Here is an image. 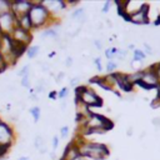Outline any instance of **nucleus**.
<instances>
[{"label":"nucleus","mask_w":160,"mask_h":160,"mask_svg":"<svg viewBox=\"0 0 160 160\" xmlns=\"http://www.w3.org/2000/svg\"><path fill=\"white\" fill-rule=\"evenodd\" d=\"M75 142L79 146L80 155L89 160H104L110 154L109 148L102 142L89 141V140H85L82 136L75 140Z\"/></svg>","instance_id":"1"},{"label":"nucleus","mask_w":160,"mask_h":160,"mask_svg":"<svg viewBox=\"0 0 160 160\" xmlns=\"http://www.w3.org/2000/svg\"><path fill=\"white\" fill-rule=\"evenodd\" d=\"M75 101H80L85 106L90 108H101L102 99L95 92V90L90 89L89 86L80 85L75 88Z\"/></svg>","instance_id":"2"},{"label":"nucleus","mask_w":160,"mask_h":160,"mask_svg":"<svg viewBox=\"0 0 160 160\" xmlns=\"http://www.w3.org/2000/svg\"><path fill=\"white\" fill-rule=\"evenodd\" d=\"M29 19L32 24V30H34L48 25L49 21L52 19V16L48 11V9L42 5V2L39 1V2H32V6L29 11Z\"/></svg>","instance_id":"3"},{"label":"nucleus","mask_w":160,"mask_h":160,"mask_svg":"<svg viewBox=\"0 0 160 160\" xmlns=\"http://www.w3.org/2000/svg\"><path fill=\"white\" fill-rule=\"evenodd\" d=\"M112 126H114V122L110 119H108L101 114H96L91 111L90 115L86 118V121L82 125V129H99V130L109 131L112 129Z\"/></svg>","instance_id":"4"},{"label":"nucleus","mask_w":160,"mask_h":160,"mask_svg":"<svg viewBox=\"0 0 160 160\" xmlns=\"http://www.w3.org/2000/svg\"><path fill=\"white\" fill-rule=\"evenodd\" d=\"M135 85H139L145 90H151V89H158L160 86V82L152 68L149 66L146 69H141V79Z\"/></svg>","instance_id":"5"},{"label":"nucleus","mask_w":160,"mask_h":160,"mask_svg":"<svg viewBox=\"0 0 160 160\" xmlns=\"http://www.w3.org/2000/svg\"><path fill=\"white\" fill-rule=\"evenodd\" d=\"M18 26V20L15 18V15L12 14V11L5 12L2 15H0V30L1 34L5 35H10L11 31Z\"/></svg>","instance_id":"6"},{"label":"nucleus","mask_w":160,"mask_h":160,"mask_svg":"<svg viewBox=\"0 0 160 160\" xmlns=\"http://www.w3.org/2000/svg\"><path fill=\"white\" fill-rule=\"evenodd\" d=\"M149 14H150L149 5L148 4H142V6L138 11H135V12H132V14H130L128 16L126 21H130V22H132L135 25H144V24H148L149 20H150Z\"/></svg>","instance_id":"7"},{"label":"nucleus","mask_w":160,"mask_h":160,"mask_svg":"<svg viewBox=\"0 0 160 160\" xmlns=\"http://www.w3.org/2000/svg\"><path fill=\"white\" fill-rule=\"evenodd\" d=\"M31 6H32V1H29V0H14V1H11V11L15 15L16 20L25 16V15H29Z\"/></svg>","instance_id":"8"},{"label":"nucleus","mask_w":160,"mask_h":160,"mask_svg":"<svg viewBox=\"0 0 160 160\" xmlns=\"http://www.w3.org/2000/svg\"><path fill=\"white\" fill-rule=\"evenodd\" d=\"M10 38L16 42H20V44H24L26 46H30V42L32 40V34H31V31H28L25 29H21L20 26H16L11 31Z\"/></svg>","instance_id":"9"},{"label":"nucleus","mask_w":160,"mask_h":160,"mask_svg":"<svg viewBox=\"0 0 160 160\" xmlns=\"http://www.w3.org/2000/svg\"><path fill=\"white\" fill-rule=\"evenodd\" d=\"M14 140V130L12 128L0 120V146H10Z\"/></svg>","instance_id":"10"},{"label":"nucleus","mask_w":160,"mask_h":160,"mask_svg":"<svg viewBox=\"0 0 160 160\" xmlns=\"http://www.w3.org/2000/svg\"><path fill=\"white\" fill-rule=\"evenodd\" d=\"M115 86H118V89H120L124 92H131L135 85L129 80L128 74L115 72Z\"/></svg>","instance_id":"11"},{"label":"nucleus","mask_w":160,"mask_h":160,"mask_svg":"<svg viewBox=\"0 0 160 160\" xmlns=\"http://www.w3.org/2000/svg\"><path fill=\"white\" fill-rule=\"evenodd\" d=\"M41 2L48 9V11L50 12L51 16H54L55 14L60 12L61 10H64L66 8V2L62 1V0H50V1L49 0H44Z\"/></svg>","instance_id":"12"},{"label":"nucleus","mask_w":160,"mask_h":160,"mask_svg":"<svg viewBox=\"0 0 160 160\" xmlns=\"http://www.w3.org/2000/svg\"><path fill=\"white\" fill-rule=\"evenodd\" d=\"M89 82H90V84H95V85L100 86L101 89H104V90H106V91H112L114 94H116L118 96H120V94H119L118 91H115V90L106 82V80H105L104 76H94V78L89 79Z\"/></svg>","instance_id":"13"},{"label":"nucleus","mask_w":160,"mask_h":160,"mask_svg":"<svg viewBox=\"0 0 160 160\" xmlns=\"http://www.w3.org/2000/svg\"><path fill=\"white\" fill-rule=\"evenodd\" d=\"M18 26H20L21 29H25L28 31H31L32 30V24L29 19V15H25V16L18 19Z\"/></svg>","instance_id":"14"},{"label":"nucleus","mask_w":160,"mask_h":160,"mask_svg":"<svg viewBox=\"0 0 160 160\" xmlns=\"http://www.w3.org/2000/svg\"><path fill=\"white\" fill-rule=\"evenodd\" d=\"M146 59V54L141 49H134L132 50V62H141Z\"/></svg>","instance_id":"15"},{"label":"nucleus","mask_w":160,"mask_h":160,"mask_svg":"<svg viewBox=\"0 0 160 160\" xmlns=\"http://www.w3.org/2000/svg\"><path fill=\"white\" fill-rule=\"evenodd\" d=\"M58 31L55 28H48L45 29L44 31L40 32V38L41 39H45V38H58Z\"/></svg>","instance_id":"16"},{"label":"nucleus","mask_w":160,"mask_h":160,"mask_svg":"<svg viewBox=\"0 0 160 160\" xmlns=\"http://www.w3.org/2000/svg\"><path fill=\"white\" fill-rule=\"evenodd\" d=\"M71 19H78V20H82L81 22H84V20H85V9L84 8H78V9H75L72 12H71Z\"/></svg>","instance_id":"17"},{"label":"nucleus","mask_w":160,"mask_h":160,"mask_svg":"<svg viewBox=\"0 0 160 160\" xmlns=\"http://www.w3.org/2000/svg\"><path fill=\"white\" fill-rule=\"evenodd\" d=\"M39 51H40V46L39 45H30L28 48V50H26L25 54L28 55L29 59H34V58H36V55L39 54Z\"/></svg>","instance_id":"18"},{"label":"nucleus","mask_w":160,"mask_h":160,"mask_svg":"<svg viewBox=\"0 0 160 160\" xmlns=\"http://www.w3.org/2000/svg\"><path fill=\"white\" fill-rule=\"evenodd\" d=\"M34 146L42 154V152H45V150H46V148H45V142H44V139H42V136H40V135H38L36 138H35V141H34Z\"/></svg>","instance_id":"19"},{"label":"nucleus","mask_w":160,"mask_h":160,"mask_svg":"<svg viewBox=\"0 0 160 160\" xmlns=\"http://www.w3.org/2000/svg\"><path fill=\"white\" fill-rule=\"evenodd\" d=\"M116 54H118V48H115V46L108 48V49H105V51H104V55H105V58H106L108 60H114V59L116 58Z\"/></svg>","instance_id":"20"},{"label":"nucleus","mask_w":160,"mask_h":160,"mask_svg":"<svg viewBox=\"0 0 160 160\" xmlns=\"http://www.w3.org/2000/svg\"><path fill=\"white\" fill-rule=\"evenodd\" d=\"M11 11V1L9 0H0V15Z\"/></svg>","instance_id":"21"},{"label":"nucleus","mask_w":160,"mask_h":160,"mask_svg":"<svg viewBox=\"0 0 160 160\" xmlns=\"http://www.w3.org/2000/svg\"><path fill=\"white\" fill-rule=\"evenodd\" d=\"M118 69V64L115 60H108L106 61V65H105V71L108 74H112L115 72V70Z\"/></svg>","instance_id":"22"},{"label":"nucleus","mask_w":160,"mask_h":160,"mask_svg":"<svg viewBox=\"0 0 160 160\" xmlns=\"http://www.w3.org/2000/svg\"><path fill=\"white\" fill-rule=\"evenodd\" d=\"M29 112H30V115L32 116L34 122H38L39 119H40V115H41V110H40V108H39V106H32V108H30Z\"/></svg>","instance_id":"23"},{"label":"nucleus","mask_w":160,"mask_h":160,"mask_svg":"<svg viewBox=\"0 0 160 160\" xmlns=\"http://www.w3.org/2000/svg\"><path fill=\"white\" fill-rule=\"evenodd\" d=\"M29 72H30V65H24L19 71H18V75L20 76V78H24V76H26V75H29Z\"/></svg>","instance_id":"24"},{"label":"nucleus","mask_w":160,"mask_h":160,"mask_svg":"<svg viewBox=\"0 0 160 160\" xmlns=\"http://www.w3.org/2000/svg\"><path fill=\"white\" fill-rule=\"evenodd\" d=\"M68 95H69V88L68 86H64L58 91V99H65V98H68Z\"/></svg>","instance_id":"25"},{"label":"nucleus","mask_w":160,"mask_h":160,"mask_svg":"<svg viewBox=\"0 0 160 160\" xmlns=\"http://www.w3.org/2000/svg\"><path fill=\"white\" fill-rule=\"evenodd\" d=\"M21 86L22 88H26V89H30V75H26L24 78H21V81H20Z\"/></svg>","instance_id":"26"},{"label":"nucleus","mask_w":160,"mask_h":160,"mask_svg":"<svg viewBox=\"0 0 160 160\" xmlns=\"http://www.w3.org/2000/svg\"><path fill=\"white\" fill-rule=\"evenodd\" d=\"M69 132H70V129H69V126H61L60 128V138L61 139H65V138H68V135H69Z\"/></svg>","instance_id":"27"},{"label":"nucleus","mask_w":160,"mask_h":160,"mask_svg":"<svg viewBox=\"0 0 160 160\" xmlns=\"http://www.w3.org/2000/svg\"><path fill=\"white\" fill-rule=\"evenodd\" d=\"M94 65H95V68H96V70L98 71H102V64H101V58L100 56H96L95 59H94Z\"/></svg>","instance_id":"28"},{"label":"nucleus","mask_w":160,"mask_h":160,"mask_svg":"<svg viewBox=\"0 0 160 160\" xmlns=\"http://www.w3.org/2000/svg\"><path fill=\"white\" fill-rule=\"evenodd\" d=\"M44 89H45V82H44V80H39V82H38L36 88L34 89V90H35V92H36V94H40V92H42V91H44Z\"/></svg>","instance_id":"29"},{"label":"nucleus","mask_w":160,"mask_h":160,"mask_svg":"<svg viewBox=\"0 0 160 160\" xmlns=\"http://www.w3.org/2000/svg\"><path fill=\"white\" fill-rule=\"evenodd\" d=\"M151 68H152V70L155 71V74H156V76H158V80H159V82H160V61H158V62H155V64H152V65H150Z\"/></svg>","instance_id":"30"},{"label":"nucleus","mask_w":160,"mask_h":160,"mask_svg":"<svg viewBox=\"0 0 160 160\" xmlns=\"http://www.w3.org/2000/svg\"><path fill=\"white\" fill-rule=\"evenodd\" d=\"M128 55V51L124 50V49H118V54H116V58L115 59H119V60H124Z\"/></svg>","instance_id":"31"},{"label":"nucleus","mask_w":160,"mask_h":160,"mask_svg":"<svg viewBox=\"0 0 160 160\" xmlns=\"http://www.w3.org/2000/svg\"><path fill=\"white\" fill-rule=\"evenodd\" d=\"M142 46H144V52L146 54V56H148V55H152V54H154V52H152V48H151L148 42H144V44H142Z\"/></svg>","instance_id":"32"},{"label":"nucleus","mask_w":160,"mask_h":160,"mask_svg":"<svg viewBox=\"0 0 160 160\" xmlns=\"http://www.w3.org/2000/svg\"><path fill=\"white\" fill-rule=\"evenodd\" d=\"M80 79H81L80 76H75V78H71V79H70V81H69V82H70V86H74V88L79 86V85H78V82L80 81Z\"/></svg>","instance_id":"33"},{"label":"nucleus","mask_w":160,"mask_h":160,"mask_svg":"<svg viewBox=\"0 0 160 160\" xmlns=\"http://www.w3.org/2000/svg\"><path fill=\"white\" fill-rule=\"evenodd\" d=\"M110 8H111V1H105L104 5H102V8H101V11L102 12H108L110 10Z\"/></svg>","instance_id":"34"},{"label":"nucleus","mask_w":160,"mask_h":160,"mask_svg":"<svg viewBox=\"0 0 160 160\" xmlns=\"http://www.w3.org/2000/svg\"><path fill=\"white\" fill-rule=\"evenodd\" d=\"M6 68H8V65L4 62V59H2V56H1V54H0V74L4 72V71L6 70Z\"/></svg>","instance_id":"35"},{"label":"nucleus","mask_w":160,"mask_h":160,"mask_svg":"<svg viewBox=\"0 0 160 160\" xmlns=\"http://www.w3.org/2000/svg\"><path fill=\"white\" fill-rule=\"evenodd\" d=\"M58 146H59V136H58V135H55V136L52 138V149H54V150H56V149H58Z\"/></svg>","instance_id":"36"},{"label":"nucleus","mask_w":160,"mask_h":160,"mask_svg":"<svg viewBox=\"0 0 160 160\" xmlns=\"http://www.w3.org/2000/svg\"><path fill=\"white\" fill-rule=\"evenodd\" d=\"M94 46H95L98 50H101V49H102V42H101V40H94Z\"/></svg>","instance_id":"37"},{"label":"nucleus","mask_w":160,"mask_h":160,"mask_svg":"<svg viewBox=\"0 0 160 160\" xmlns=\"http://www.w3.org/2000/svg\"><path fill=\"white\" fill-rule=\"evenodd\" d=\"M160 106V98H156L151 102V108H159Z\"/></svg>","instance_id":"38"},{"label":"nucleus","mask_w":160,"mask_h":160,"mask_svg":"<svg viewBox=\"0 0 160 160\" xmlns=\"http://www.w3.org/2000/svg\"><path fill=\"white\" fill-rule=\"evenodd\" d=\"M151 122H152V125H154V126H156V128H160V116H156V118H154Z\"/></svg>","instance_id":"39"},{"label":"nucleus","mask_w":160,"mask_h":160,"mask_svg":"<svg viewBox=\"0 0 160 160\" xmlns=\"http://www.w3.org/2000/svg\"><path fill=\"white\" fill-rule=\"evenodd\" d=\"M49 99L56 100V99H58V91H50V92H49Z\"/></svg>","instance_id":"40"},{"label":"nucleus","mask_w":160,"mask_h":160,"mask_svg":"<svg viewBox=\"0 0 160 160\" xmlns=\"http://www.w3.org/2000/svg\"><path fill=\"white\" fill-rule=\"evenodd\" d=\"M72 65V58H66V60H65V66L66 68H70Z\"/></svg>","instance_id":"41"},{"label":"nucleus","mask_w":160,"mask_h":160,"mask_svg":"<svg viewBox=\"0 0 160 160\" xmlns=\"http://www.w3.org/2000/svg\"><path fill=\"white\" fill-rule=\"evenodd\" d=\"M62 78H64V72H59V75L56 76V82H59V81H60Z\"/></svg>","instance_id":"42"},{"label":"nucleus","mask_w":160,"mask_h":160,"mask_svg":"<svg viewBox=\"0 0 160 160\" xmlns=\"http://www.w3.org/2000/svg\"><path fill=\"white\" fill-rule=\"evenodd\" d=\"M55 54H56L55 51H52V52H50V54H49V58H54V56H55Z\"/></svg>","instance_id":"43"},{"label":"nucleus","mask_w":160,"mask_h":160,"mask_svg":"<svg viewBox=\"0 0 160 160\" xmlns=\"http://www.w3.org/2000/svg\"><path fill=\"white\" fill-rule=\"evenodd\" d=\"M28 159H29L28 156H21V158H19L18 160H28Z\"/></svg>","instance_id":"44"},{"label":"nucleus","mask_w":160,"mask_h":160,"mask_svg":"<svg viewBox=\"0 0 160 160\" xmlns=\"http://www.w3.org/2000/svg\"><path fill=\"white\" fill-rule=\"evenodd\" d=\"M131 134H132V129H131V128H130V129H129V130H128V135H131Z\"/></svg>","instance_id":"45"},{"label":"nucleus","mask_w":160,"mask_h":160,"mask_svg":"<svg viewBox=\"0 0 160 160\" xmlns=\"http://www.w3.org/2000/svg\"><path fill=\"white\" fill-rule=\"evenodd\" d=\"M129 49H131V50H134V49H135V46H134L132 44H130V45H129Z\"/></svg>","instance_id":"46"},{"label":"nucleus","mask_w":160,"mask_h":160,"mask_svg":"<svg viewBox=\"0 0 160 160\" xmlns=\"http://www.w3.org/2000/svg\"><path fill=\"white\" fill-rule=\"evenodd\" d=\"M1 35H2V34H1V30H0V36H1Z\"/></svg>","instance_id":"47"}]
</instances>
